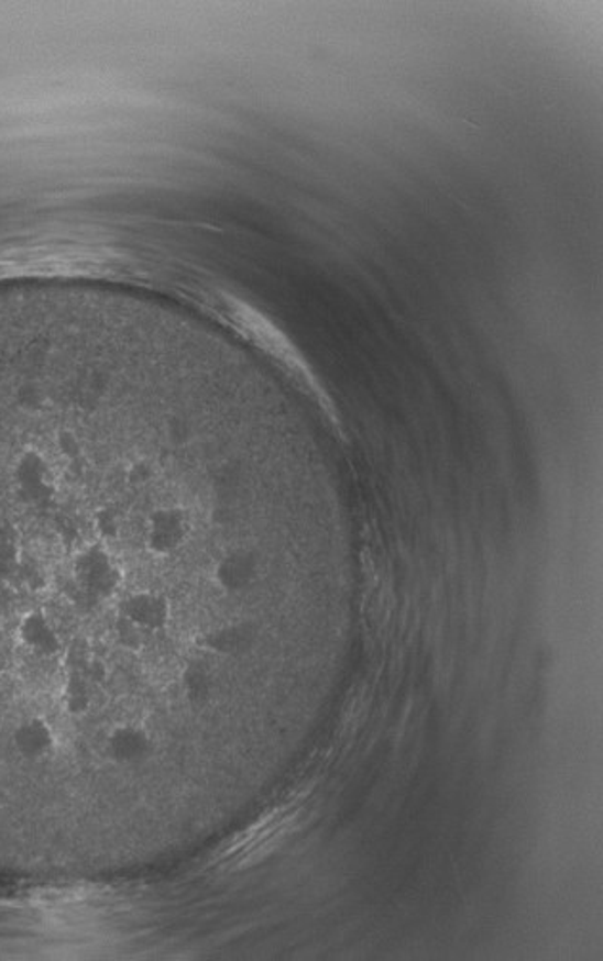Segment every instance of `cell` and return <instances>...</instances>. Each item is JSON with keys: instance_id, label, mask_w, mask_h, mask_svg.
I'll return each instance as SVG.
<instances>
[{"instance_id": "7a4b0ae2", "label": "cell", "mask_w": 603, "mask_h": 961, "mask_svg": "<svg viewBox=\"0 0 603 961\" xmlns=\"http://www.w3.org/2000/svg\"><path fill=\"white\" fill-rule=\"evenodd\" d=\"M119 615L134 630L158 631L171 620V603L155 592H136L122 599Z\"/></svg>"}, {"instance_id": "277c9868", "label": "cell", "mask_w": 603, "mask_h": 961, "mask_svg": "<svg viewBox=\"0 0 603 961\" xmlns=\"http://www.w3.org/2000/svg\"><path fill=\"white\" fill-rule=\"evenodd\" d=\"M56 732L52 725L41 716L25 719L15 727L12 744L23 760L41 761L48 758L56 748Z\"/></svg>"}, {"instance_id": "5b68a950", "label": "cell", "mask_w": 603, "mask_h": 961, "mask_svg": "<svg viewBox=\"0 0 603 961\" xmlns=\"http://www.w3.org/2000/svg\"><path fill=\"white\" fill-rule=\"evenodd\" d=\"M259 576V557L246 550L231 552L223 557L215 571V578L220 588L231 594H238L249 588Z\"/></svg>"}, {"instance_id": "6da1fadb", "label": "cell", "mask_w": 603, "mask_h": 961, "mask_svg": "<svg viewBox=\"0 0 603 961\" xmlns=\"http://www.w3.org/2000/svg\"><path fill=\"white\" fill-rule=\"evenodd\" d=\"M191 531L187 513L180 508L153 511L145 529V545L153 555L165 557L184 545Z\"/></svg>"}, {"instance_id": "3957f363", "label": "cell", "mask_w": 603, "mask_h": 961, "mask_svg": "<svg viewBox=\"0 0 603 961\" xmlns=\"http://www.w3.org/2000/svg\"><path fill=\"white\" fill-rule=\"evenodd\" d=\"M151 750L153 740L142 725H116L106 739V752L119 765H138L150 758Z\"/></svg>"}, {"instance_id": "52a82bcc", "label": "cell", "mask_w": 603, "mask_h": 961, "mask_svg": "<svg viewBox=\"0 0 603 961\" xmlns=\"http://www.w3.org/2000/svg\"><path fill=\"white\" fill-rule=\"evenodd\" d=\"M184 689H186L187 698L191 703H207L210 693H212V682L202 667L191 666L184 675Z\"/></svg>"}, {"instance_id": "8992f818", "label": "cell", "mask_w": 603, "mask_h": 961, "mask_svg": "<svg viewBox=\"0 0 603 961\" xmlns=\"http://www.w3.org/2000/svg\"><path fill=\"white\" fill-rule=\"evenodd\" d=\"M252 638H254V633L249 626H228V628L209 633L205 638V647L215 653L238 654L243 653L244 649L251 645Z\"/></svg>"}]
</instances>
